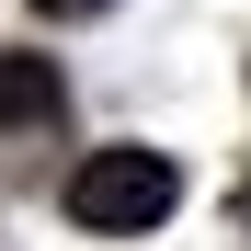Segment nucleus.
Here are the masks:
<instances>
[{
  "mask_svg": "<svg viewBox=\"0 0 251 251\" xmlns=\"http://www.w3.org/2000/svg\"><path fill=\"white\" fill-rule=\"evenodd\" d=\"M172 205H183V172L160 149H92L69 172V217L92 228V240H137V228L172 217Z\"/></svg>",
  "mask_w": 251,
  "mask_h": 251,
  "instance_id": "f257e3e1",
  "label": "nucleus"
},
{
  "mask_svg": "<svg viewBox=\"0 0 251 251\" xmlns=\"http://www.w3.org/2000/svg\"><path fill=\"white\" fill-rule=\"evenodd\" d=\"M69 114V80L46 57H0V137H34V126Z\"/></svg>",
  "mask_w": 251,
  "mask_h": 251,
  "instance_id": "f03ea898",
  "label": "nucleus"
},
{
  "mask_svg": "<svg viewBox=\"0 0 251 251\" xmlns=\"http://www.w3.org/2000/svg\"><path fill=\"white\" fill-rule=\"evenodd\" d=\"M34 12H57V23H80V12H103V0H34Z\"/></svg>",
  "mask_w": 251,
  "mask_h": 251,
  "instance_id": "7ed1b4c3",
  "label": "nucleus"
},
{
  "mask_svg": "<svg viewBox=\"0 0 251 251\" xmlns=\"http://www.w3.org/2000/svg\"><path fill=\"white\" fill-rule=\"evenodd\" d=\"M240 217H251V194H240Z\"/></svg>",
  "mask_w": 251,
  "mask_h": 251,
  "instance_id": "20e7f679",
  "label": "nucleus"
}]
</instances>
